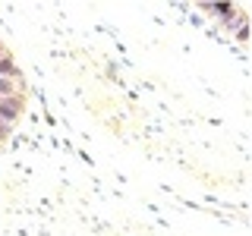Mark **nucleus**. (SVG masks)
<instances>
[{
	"mask_svg": "<svg viewBox=\"0 0 252 236\" xmlns=\"http://www.w3.org/2000/svg\"><path fill=\"white\" fill-rule=\"evenodd\" d=\"M22 114V98L13 94V98H0V123L3 126H13Z\"/></svg>",
	"mask_w": 252,
	"mask_h": 236,
	"instance_id": "nucleus-1",
	"label": "nucleus"
},
{
	"mask_svg": "<svg viewBox=\"0 0 252 236\" xmlns=\"http://www.w3.org/2000/svg\"><path fill=\"white\" fill-rule=\"evenodd\" d=\"M22 73H19V63H16L10 54H3L0 57V79H19Z\"/></svg>",
	"mask_w": 252,
	"mask_h": 236,
	"instance_id": "nucleus-2",
	"label": "nucleus"
},
{
	"mask_svg": "<svg viewBox=\"0 0 252 236\" xmlns=\"http://www.w3.org/2000/svg\"><path fill=\"white\" fill-rule=\"evenodd\" d=\"M19 94V79H0V98H13Z\"/></svg>",
	"mask_w": 252,
	"mask_h": 236,
	"instance_id": "nucleus-3",
	"label": "nucleus"
},
{
	"mask_svg": "<svg viewBox=\"0 0 252 236\" xmlns=\"http://www.w3.org/2000/svg\"><path fill=\"white\" fill-rule=\"evenodd\" d=\"M246 38H249V19L240 22V29H236V41H246Z\"/></svg>",
	"mask_w": 252,
	"mask_h": 236,
	"instance_id": "nucleus-4",
	"label": "nucleus"
},
{
	"mask_svg": "<svg viewBox=\"0 0 252 236\" xmlns=\"http://www.w3.org/2000/svg\"><path fill=\"white\" fill-rule=\"evenodd\" d=\"M10 129H13V126H3V123H0V145H3L6 136H10Z\"/></svg>",
	"mask_w": 252,
	"mask_h": 236,
	"instance_id": "nucleus-5",
	"label": "nucleus"
},
{
	"mask_svg": "<svg viewBox=\"0 0 252 236\" xmlns=\"http://www.w3.org/2000/svg\"><path fill=\"white\" fill-rule=\"evenodd\" d=\"M3 54H6V51H3V41H0V57H3Z\"/></svg>",
	"mask_w": 252,
	"mask_h": 236,
	"instance_id": "nucleus-6",
	"label": "nucleus"
}]
</instances>
